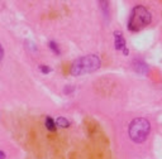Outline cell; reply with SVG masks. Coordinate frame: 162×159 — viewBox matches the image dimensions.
Segmentation results:
<instances>
[{
  "instance_id": "1",
  "label": "cell",
  "mask_w": 162,
  "mask_h": 159,
  "mask_svg": "<svg viewBox=\"0 0 162 159\" xmlns=\"http://www.w3.org/2000/svg\"><path fill=\"white\" fill-rule=\"evenodd\" d=\"M100 66H101V59L99 56L88 54L75 59L70 67V73L72 76H84L98 71Z\"/></svg>"
},
{
  "instance_id": "2",
  "label": "cell",
  "mask_w": 162,
  "mask_h": 159,
  "mask_svg": "<svg viewBox=\"0 0 162 159\" xmlns=\"http://www.w3.org/2000/svg\"><path fill=\"white\" fill-rule=\"evenodd\" d=\"M150 131H151V124L145 117L133 119L128 128L129 138L132 139V142L138 143V144L143 143L146 140L150 135Z\"/></svg>"
},
{
  "instance_id": "3",
  "label": "cell",
  "mask_w": 162,
  "mask_h": 159,
  "mask_svg": "<svg viewBox=\"0 0 162 159\" xmlns=\"http://www.w3.org/2000/svg\"><path fill=\"white\" fill-rule=\"evenodd\" d=\"M152 20L151 13L142 5L134 7L128 22V29L131 32H139L143 28H146Z\"/></svg>"
},
{
  "instance_id": "4",
  "label": "cell",
  "mask_w": 162,
  "mask_h": 159,
  "mask_svg": "<svg viewBox=\"0 0 162 159\" xmlns=\"http://www.w3.org/2000/svg\"><path fill=\"white\" fill-rule=\"evenodd\" d=\"M114 44H115L117 51H123L124 48H127L126 47V39H124L123 34L118 30L114 32Z\"/></svg>"
},
{
  "instance_id": "5",
  "label": "cell",
  "mask_w": 162,
  "mask_h": 159,
  "mask_svg": "<svg viewBox=\"0 0 162 159\" xmlns=\"http://www.w3.org/2000/svg\"><path fill=\"white\" fill-rule=\"evenodd\" d=\"M133 67H134L136 72L142 73V75H146L148 72V66L143 61H139V59H136V61L133 62Z\"/></svg>"
},
{
  "instance_id": "6",
  "label": "cell",
  "mask_w": 162,
  "mask_h": 159,
  "mask_svg": "<svg viewBox=\"0 0 162 159\" xmlns=\"http://www.w3.org/2000/svg\"><path fill=\"white\" fill-rule=\"evenodd\" d=\"M45 125H46V128L50 130V131H56V129H57V125H56V121L53 120V119L51 117V116H47L46 117V121H45Z\"/></svg>"
},
{
  "instance_id": "7",
  "label": "cell",
  "mask_w": 162,
  "mask_h": 159,
  "mask_svg": "<svg viewBox=\"0 0 162 159\" xmlns=\"http://www.w3.org/2000/svg\"><path fill=\"white\" fill-rule=\"evenodd\" d=\"M55 121H56V125L60 126V128H69L70 126V121L67 120L66 117H62V116L57 117Z\"/></svg>"
},
{
  "instance_id": "8",
  "label": "cell",
  "mask_w": 162,
  "mask_h": 159,
  "mask_svg": "<svg viewBox=\"0 0 162 159\" xmlns=\"http://www.w3.org/2000/svg\"><path fill=\"white\" fill-rule=\"evenodd\" d=\"M48 47L53 51V53H56V54H60V53H61V52H60V48H58V44H57L56 42L51 41V42L48 43Z\"/></svg>"
},
{
  "instance_id": "9",
  "label": "cell",
  "mask_w": 162,
  "mask_h": 159,
  "mask_svg": "<svg viewBox=\"0 0 162 159\" xmlns=\"http://www.w3.org/2000/svg\"><path fill=\"white\" fill-rule=\"evenodd\" d=\"M39 70H40V72L45 73V75H47V73L51 72V68H50L48 66H45V65H40V66H39Z\"/></svg>"
},
{
  "instance_id": "10",
  "label": "cell",
  "mask_w": 162,
  "mask_h": 159,
  "mask_svg": "<svg viewBox=\"0 0 162 159\" xmlns=\"http://www.w3.org/2000/svg\"><path fill=\"white\" fill-rule=\"evenodd\" d=\"M3 57H4V48H3L2 43H0V62H2V59H3Z\"/></svg>"
},
{
  "instance_id": "11",
  "label": "cell",
  "mask_w": 162,
  "mask_h": 159,
  "mask_svg": "<svg viewBox=\"0 0 162 159\" xmlns=\"http://www.w3.org/2000/svg\"><path fill=\"white\" fill-rule=\"evenodd\" d=\"M5 157H7L5 152H3V150H0V159H5Z\"/></svg>"
}]
</instances>
